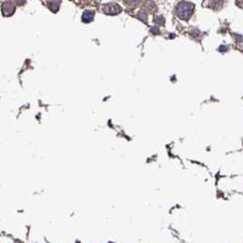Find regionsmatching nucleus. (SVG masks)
<instances>
[{
  "label": "nucleus",
  "mask_w": 243,
  "mask_h": 243,
  "mask_svg": "<svg viewBox=\"0 0 243 243\" xmlns=\"http://www.w3.org/2000/svg\"><path fill=\"white\" fill-rule=\"evenodd\" d=\"M194 5L187 1H181L177 7V16L183 20H187L191 16Z\"/></svg>",
  "instance_id": "1"
},
{
  "label": "nucleus",
  "mask_w": 243,
  "mask_h": 243,
  "mask_svg": "<svg viewBox=\"0 0 243 243\" xmlns=\"http://www.w3.org/2000/svg\"><path fill=\"white\" fill-rule=\"evenodd\" d=\"M103 12L107 15H117L122 12V7L115 3H110L103 6Z\"/></svg>",
  "instance_id": "2"
},
{
  "label": "nucleus",
  "mask_w": 243,
  "mask_h": 243,
  "mask_svg": "<svg viewBox=\"0 0 243 243\" xmlns=\"http://www.w3.org/2000/svg\"><path fill=\"white\" fill-rule=\"evenodd\" d=\"M2 10L5 15H11L15 11V6L12 2H6L2 7Z\"/></svg>",
  "instance_id": "3"
},
{
  "label": "nucleus",
  "mask_w": 243,
  "mask_h": 243,
  "mask_svg": "<svg viewBox=\"0 0 243 243\" xmlns=\"http://www.w3.org/2000/svg\"><path fill=\"white\" fill-rule=\"evenodd\" d=\"M93 16H94V13L92 11H85L83 16H82V20L84 22H91L92 19H93Z\"/></svg>",
  "instance_id": "4"
},
{
  "label": "nucleus",
  "mask_w": 243,
  "mask_h": 243,
  "mask_svg": "<svg viewBox=\"0 0 243 243\" xmlns=\"http://www.w3.org/2000/svg\"><path fill=\"white\" fill-rule=\"evenodd\" d=\"M210 7L215 9L220 8L222 7V0H212L210 3Z\"/></svg>",
  "instance_id": "5"
},
{
  "label": "nucleus",
  "mask_w": 243,
  "mask_h": 243,
  "mask_svg": "<svg viewBox=\"0 0 243 243\" xmlns=\"http://www.w3.org/2000/svg\"><path fill=\"white\" fill-rule=\"evenodd\" d=\"M141 0H125V4L129 7H135L139 3H140Z\"/></svg>",
  "instance_id": "6"
},
{
  "label": "nucleus",
  "mask_w": 243,
  "mask_h": 243,
  "mask_svg": "<svg viewBox=\"0 0 243 243\" xmlns=\"http://www.w3.org/2000/svg\"><path fill=\"white\" fill-rule=\"evenodd\" d=\"M155 20L156 23H159V24H163V23H164V17H163L162 16H155Z\"/></svg>",
  "instance_id": "7"
},
{
  "label": "nucleus",
  "mask_w": 243,
  "mask_h": 243,
  "mask_svg": "<svg viewBox=\"0 0 243 243\" xmlns=\"http://www.w3.org/2000/svg\"><path fill=\"white\" fill-rule=\"evenodd\" d=\"M152 32L154 33V34H159V29H158V28H153Z\"/></svg>",
  "instance_id": "8"
}]
</instances>
